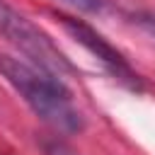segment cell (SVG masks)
<instances>
[{"instance_id":"obj_4","label":"cell","mask_w":155,"mask_h":155,"mask_svg":"<svg viewBox=\"0 0 155 155\" xmlns=\"http://www.w3.org/2000/svg\"><path fill=\"white\" fill-rule=\"evenodd\" d=\"M78 12H85V15H102L104 7H107V0H58Z\"/></svg>"},{"instance_id":"obj_2","label":"cell","mask_w":155,"mask_h":155,"mask_svg":"<svg viewBox=\"0 0 155 155\" xmlns=\"http://www.w3.org/2000/svg\"><path fill=\"white\" fill-rule=\"evenodd\" d=\"M0 36H5V41H10L29 63L48 73H56L61 78L75 73L73 63L51 41V36L41 31L31 19H27L22 12H17L7 0H0Z\"/></svg>"},{"instance_id":"obj_3","label":"cell","mask_w":155,"mask_h":155,"mask_svg":"<svg viewBox=\"0 0 155 155\" xmlns=\"http://www.w3.org/2000/svg\"><path fill=\"white\" fill-rule=\"evenodd\" d=\"M53 17H56V22L73 36V41H78L87 53H92L119 82H124V85L131 87V90H140V80H138L136 70L128 65V61H126L99 31H94L87 22H82V19H78V17H70V15H63V12H53Z\"/></svg>"},{"instance_id":"obj_1","label":"cell","mask_w":155,"mask_h":155,"mask_svg":"<svg viewBox=\"0 0 155 155\" xmlns=\"http://www.w3.org/2000/svg\"><path fill=\"white\" fill-rule=\"evenodd\" d=\"M0 75L24 99V104L53 131L70 136L85 128V116L75 107L73 92L61 75L7 53H0Z\"/></svg>"},{"instance_id":"obj_5","label":"cell","mask_w":155,"mask_h":155,"mask_svg":"<svg viewBox=\"0 0 155 155\" xmlns=\"http://www.w3.org/2000/svg\"><path fill=\"white\" fill-rule=\"evenodd\" d=\"M44 148V155H78L75 150H70L65 143H61L58 138H51V140H44L41 143Z\"/></svg>"}]
</instances>
